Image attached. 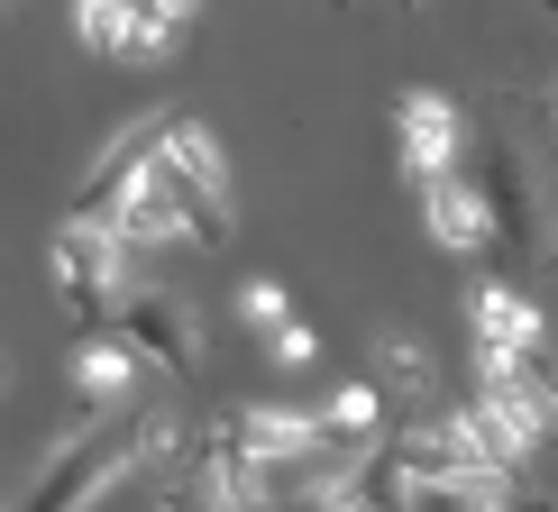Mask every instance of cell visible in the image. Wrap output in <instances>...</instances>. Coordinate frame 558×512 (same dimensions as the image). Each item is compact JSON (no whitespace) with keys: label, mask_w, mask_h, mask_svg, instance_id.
Returning <instances> with one entry per match:
<instances>
[{"label":"cell","mask_w":558,"mask_h":512,"mask_svg":"<svg viewBox=\"0 0 558 512\" xmlns=\"http://www.w3.org/2000/svg\"><path fill=\"white\" fill-rule=\"evenodd\" d=\"M129 476H137V422H83L28 476V503H101L110 485H129Z\"/></svg>","instance_id":"1"},{"label":"cell","mask_w":558,"mask_h":512,"mask_svg":"<svg viewBox=\"0 0 558 512\" xmlns=\"http://www.w3.org/2000/svg\"><path fill=\"white\" fill-rule=\"evenodd\" d=\"M120 229L110 220H64V239H56V293H64V312H83V320H101V312H120Z\"/></svg>","instance_id":"2"},{"label":"cell","mask_w":558,"mask_h":512,"mask_svg":"<svg viewBox=\"0 0 558 512\" xmlns=\"http://www.w3.org/2000/svg\"><path fill=\"white\" fill-rule=\"evenodd\" d=\"M156 156H166V120H129V129L101 147V166L83 174L74 211H83V220H120V202L137 193V183H147V166H156Z\"/></svg>","instance_id":"3"},{"label":"cell","mask_w":558,"mask_h":512,"mask_svg":"<svg viewBox=\"0 0 558 512\" xmlns=\"http://www.w3.org/2000/svg\"><path fill=\"white\" fill-rule=\"evenodd\" d=\"M120 330L137 339V357H156L166 376H193V366H202V330H193V312H183L174 293H129L120 302Z\"/></svg>","instance_id":"4"},{"label":"cell","mask_w":558,"mask_h":512,"mask_svg":"<svg viewBox=\"0 0 558 512\" xmlns=\"http://www.w3.org/2000/svg\"><path fill=\"white\" fill-rule=\"evenodd\" d=\"M393 129H403V166H412V174H449L458 147H468V120H458L449 92H403Z\"/></svg>","instance_id":"5"},{"label":"cell","mask_w":558,"mask_h":512,"mask_svg":"<svg viewBox=\"0 0 558 512\" xmlns=\"http://www.w3.org/2000/svg\"><path fill=\"white\" fill-rule=\"evenodd\" d=\"M485 211H495L504 247H531V174H522V137H513V101H504L495 156H485Z\"/></svg>","instance_id":"6"},{"label":"cell","mask_w":558,"mask_h":512,"mask_svg":"<svg viewBox=\"0 0 558 512\" xmlns=\"http://www.w3.org/2000/svg\"><path fill=\"white\" fill-rule=\"evenodd\" d=\"M422 220H430L439 247H485V239H495V211H485V193L458 183V166L449 174H422Z\"/></svg>","instance_id":"7"},{"label":"cell","mask_w":558,"mask_h":512,"mask_svg":"<svg viewBox=\"0 0 558 512\" xmlns=\"http://www.w3.org/2000/svg\"><path fill=\"white\" fill-rule=\"evenodd\" d=\"M166 166L193 183V193L211 202V211H229V156L211 147V129H202V120H183V110L166 120Z\"/></svg>","instance_id":"8"},{"label":"cell","mask_w":558,"mask_h":512,"mask_svg":"<svg viewBox=\"0 0 558 512\" xmlns=\"http://www.w3.org/2000/svg\"><path fill=\"white\" fill-rule=\"evenodd\" d=\"M522 348H541V312L513 284H485L476 293V357H522Z\"/></svg>","instance_id":"9"},{"label":"cell","mask_w":558,"mask_h":512,"mask_svg":"<svg viewBox=\"0 0 558 512\" xmlns=\"http://www.w3.org/2000/svg\"><path fill=\"white\" fill-rule=\"evenodd\" d=\"M239 439L266 449V458H320V449H339L330 412H320V422H302V412H239Z\"/></svg>","instance_id":"10"},{"label":"cell","mask_w":558,"mask_h":512,"mask_svg":"<svg viewBox=\"0 0 558 512\" xmlns=\"http://www.w3.org/2000/svg\"><path fill=\"white\" fill-rule=\"evenodd\" d=\"M129 366H137V339L120 330V339H83L74 348V393L83 403H110V393L129 385Z\"/></svg>","instance_id":"11"},{"label":"cell","mask_w":558,"mask_h":512,"mask_svg":"<svg viewBox=\"0 0 558 512\" xmlns=\"http://www.w3.org/2000/svg\"><path fill=\"white\" fill-rule=\"evenodd\" d=\"M376 385H385V403H430V393H439L430 357L412 339H376Z\"/></svg>","instance_id":"12"},{"label":"cell","mask_w":558,"mask_h":512,"mask_svg":"<svg viewBox=\"0 0 558 512\" xmlns=\"http://www.w3.org/2000/svg\"><path fill=\"white\" fill-rule=\"evenodd\" d=\"M330 430H339V449L376 439V430H385V385H348L339 403H330Z\"/></svg>","instance_id":"13"},{"label":"cell","mask_w":558,"mask_h":512,"mask_svg":"<svg viewBox=\"0 0 558 512\" xmlns=\"http://www.w3.org/2000/svg\"><path fill=\"white\" fill-rule=\"evenodd\" d=\"M74 28L92 46H110V56H129V37H137V10L129 0H74Z\"/></svg>","instance_id":"14"},{"label":"cell","mask_w":558,"mask_h":512,"mask_svg":"<svg viewBox=\"0 0 558 512\" xmlns=\"http://www.w3.org/2000/svg\"><path fill=\"white\" fill-rule=\"evenodd\" d=\"M174 449H183V422H174V412H147V422H137V476L174 467Z\"/></svg>","instance_id":"15"},{"label":"cell","mask_w":558,"mask_h":512,"mask_svg":"<svg viewBox=\"0 0 558 512\" xmlns=\"http://www.w3.org/2000/svg\"><path fill=\"white\" fill-rule=\"evenodd\" d=\"M247 320H257L266 339L284 330V284H247Z\"/></svg>","instance_id":"16"},{"label":"cell","mask_w":558,"mask_h":512,"mask_svg":"<svg viewBox=\"0 0 558 512\" xmlns=\"http://www.w3.org/2000/svg\"><path fill=\"white\" fill-rule=\"evenodd\" d=\"M320 357V339L302 330V320H284V330H275V366H312Z\"/></svg>","instance_id":"17"},{"label":"cell","mask_w":558,"mask_h":512,"mask_svg":"<svg viewBox=\"0 0 558 512\" xmlns=\"http://www.w3.org/2000/svg\"><path fill=\"white\" fill-rule=\"evenodd\" d=\"M522 376L541 385V403H549V422H558V357H549V348H522Z\"/></svg>","instance_id":"18"},{"label":"cell","mask_w":558,"mask_h":512,"mask_svg":"<svg viewBox=\"0 0 558 512\" xmlns=\"http://www.w3.org/2000/svg\"><path fill=\"white\" fill-rule=\"evenodd\" d=\"M541 110H549V120H558V92H549V101H541Z\"/></svg>","instance_id":"19"},{"label":"cell","mask_w":558,"mask_h":512,"mask_svg":"<svg viewBox=\"0 0 558 512\" xmlns=\"http://www.w3.org/2000/svg\"><path fill=\"white\" fill-rule=\"evenodd\" d=\"M412 10H422V0H412Z\"/></svg>","instance_id":"20"},{"label":"cell","mask_w":558,"mask_h":512,"mask_svg":"<svg viewBox=\"0 0 558 512\" xmlns=\"http://www.w3.org/2000/svg\"><path fill=\"white\" fill-rule=\"evenodd\" d=\"M549 10H558V0H549Z\"/></svg>","instance_id":"21"}]
</instances>
